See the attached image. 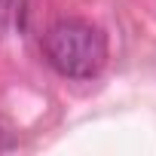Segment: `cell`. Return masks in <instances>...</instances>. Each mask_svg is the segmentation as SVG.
Instances as JSON below:
<instances>
[{
  "label": "cell",
  "instance_id": "cell-2",
  "mask_svg": "<svg viewBox=\"0 0 156 156\" xmlns=\"http://www.w3.org/2000/svg\"><path fill=\"white\" fill-rule=\"evenodd\" d=\"M22 0H0V31H9L16 25H22Z\"/></svg>",
  "mask_w": 156,
  "mask_h": 156
},
{
  "label": "cell",
  "instance_id": "cell-3",
  "mask_svg": "<svg viewBox=\"0 0 156 156\" xmlns=\"http://www.w3.org/2000/svg\"><path fill=\"white\" fill-rule=\"evenodd\" d=\"M0 150H6V138H3V132H0Z\"/></svg>",
  "mask_w": 156,
  "mask_h": 156
},
{
  "label": "cell",
  "instance_id": "cell-1",
  "mask_svg": "<svg viewBox=\"0 0 156 156\" xmlns=\"http://www.w3.org/2000/svg\"><path fill=\"white\" fill-rule=\"evenodd\" d=\"M46 61L67 80H92L107 64V37L83 19H61L43 37Z\"/></svg>",
  "mask_w": 156,
  "mask_h": 156
}]
</instances>
